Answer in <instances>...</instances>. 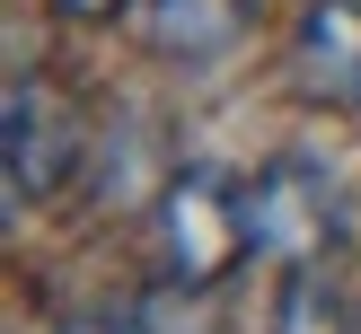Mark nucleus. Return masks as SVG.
Wrapping results in <instances>:
<instances>
[{
    "label": "nucleus",
    "instance_id": "nucleus-1",
    "mask_svg": "<svg viewBox=\"0 0 361 334\" xmlns=\"http://www.w3.org/2000/svg\"><path fill=\"white\" fill-rule=\"evenodd\" d=\"M150 220H159V273L194 281V290H221L256 255V238H247V185L221 176V167H176L159 185Z\"/></svg>",
    "mask_w": 361,
    "mask_h": 334
},
{
    "label": "nucleus",
    "instance_id": "nucleus-2",
    "mask_svg": "<svg viewBox=\"0 0 361 334\" xmlns=\"http://www.w3.org/2000/svg\"><path fill=\"white\" fill-rule=\"evenodd\" d=\"M247 238H256L264 264H326V246L344 238V185H335L326 158L282 150L247 176Z\"/></svg>",
    "mask_w": 361,
    "mask_h": 334
},
{
    "label": "nucleus",
    "instance_id": "nucleus-3",
    "mask_svg": "<svg viewBox=\"0 0 361 334\" xmlns=\"http://www.w3.org/2000/svg\"><path fill=\"white\" fill-rule=\"evenodd\" d=\"M0 167H9L18 203H53L71 176L88 167V115L71 88L9 70V115H0Z\"/></svg>",
    "mask_w": 361,
    "mask_h": 334
},
{
    "label": "nucleus",
    "instance_id": "nucleus-4",
    "mask_svg": "<svg viewBox=\"0 0 361 334\" xmlns=\"http://www.w3.org/2000/svg\"><path fill=\"white\" fill-rule=\"evenodd\" d=\"M291 88L309 105L361 115V0H309L291 27Z\"/></svg>",
    "mask_w": 361,
    "mask_h": 334
},
{
    "label": "nucleus",
    "instance_id": "nucleus-5",
    "mask_svg": "<svg viewBox=\"0 0 361 334\" xmlns=\"http://www.w3.org/2000/svg\"><path fill=\"white\" fill-rule=\"evenodd\" d=\"M247 18H256V0H141V35H150L159 62H221L229 44L247 35Z\"/></svg>",
    "mask_w": 361,
    "mask_h": 334
},
{
    "label": "nucleus",
    "instance_id": "nucleus-6",
    "mask_svg": "<svg viewBox=\"0 0 361 334\" xmlns=\"http://www.w3.org/2000/svg\"><path fill=\"white\" fill-rule=\"evenodd\" d=\"M274 334H353V290L326 264H291L274 299Z\"/></svg>",
    "mask_w": 361,
    "mask_h": 334
},
{
    "label": "nucleus",
    "instance_id": "nucleus-7",
    "mask_svg": "<svg viewBox=\"0 0 361 334\" xmlns=\"http://www.w3.org/2000/svg\"><path fill=\"white\" fill-rule=\"evenodd\" d=\"M115 334H212V290L159 281V290H141V299L115 308Z\"/></svg>",
    "mask_w": 361,
    "mask_h": 334
},
{
    "label": "nucleus",
    "instance_id": "nucleus-8",
    "mask_svg": "<svg viewBox=\"0 0 361 334\" xmlns=\"http://www.w3.org/2000/svg\"><path fill=\"white\" fill-rule=\"evenodd\" d=\"M53 9H62L71 27H115V18L133 9V0H53Z\"/></svg>",
    "mask_w": 361,
    "mask_h": 334
},
{
    "label": "nucleus",
    "instance_id": "nucleus-9",
    "mask_svg": "<svg viewBox=\"0 0 361 334\" xmlns=\"http://www.w3.org/2000/svg\"><path fill=\"white\" fill-rule=\"evenodd\" d=\"M53 334H115V308H97V316H71V326H53Z\"/></svg>",
    "mask_w": 361,
    "mask_h": 334
}]
</instances>
